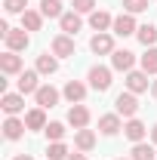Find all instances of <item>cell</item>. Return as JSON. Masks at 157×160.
<instances>
[{"mask_svg": "<svg viewBox=\"0 0 157 160\" xmlns=\"http://www.w3.org/2000/svg\"><path fill=\"white\" fill-rule=\"evenodd\" d=\"M111 71H114V68H105V65H93V68H89V74H86L89 86H93L96 92H108V89H111Z\"/></svg>", "mask_w": 157, "mask_h": 160, "instance_id": "obj_1", "label": "cell"}, {"mask_svg": "<svg viewBox=\"0 0 157 160\" xmlns=\"http://www.w3.org/2000/svg\"><path fill=\"white\" fill-rule=\"evenodd\" d=\"M114 108H117V114H120V117H126V120H129V117H136V114H139V96L126 89V92H120V96H117Z\"/></svg>", "mask_w": 157, "mask_h": 160, "instance_id": "obj_2", "label": "cell"}, {"mask_svg": "<svg viewBox=\"0 0 157 160\" xmlns=\"http://www.w3.org/2000/svg\"><path fill=\"white\" fill-rule=\"evenodd\" d=\"M89 49H93L96 56H111V52L117 49V46H114V34H111V31H99V34H93Z\"/></svg>", "mask_w": 157, "mask_h": 160, "instance_id": "obj_3", "label": "cell"}, {"mask_svg": "<svg viewBox=\"0 0 157 160\" xmlns=\"http://www.w3.org/2000/svg\"><path fill=\"white\" fill-rule=\"evenodd\" d=\"M139 25L136 19L129 16V12H120V16H114V25H111V34L114 37H129V34H136Z\"/></svg>", "mask_w": 157, "mask_h": 160, "instance_id": "obj_4", "label": "cell"}, {"mask_svg": "<svg viewBox=\"0 0 157 160\" xmlns=\"http://www.w3.org/2000/svg\"><path fill=\"white\" fill-rule=\"evenodd\" d=\"M0 108L6 111V117H16L25 111V96L22 92H3L0 96Z\"/></svg>", "mask_w": 157, "mask_h": 160, "instance_id": "obj_5", "label": "cell"}, {"mask_svg": "<svg viewBox=\"0 0 157 160\" xmlns=\"http://www.w3.org/2000/svg\"><path fill=\"white\" fill-rule=\"evenodd\" d=\"M133 65H136V52H129V49H114V52H111V68H114V71L129 74Z\"/></svg>", "mask_w": 157, "mask_h": 160, "instance_id": "obj_6", "label": "cell"}, {"mask_svg": "<svg viewBox=\"0 0 157 160\" xmlns=\"http://www.w3.org/2000/svg\"><path fill=\"white\" fill-rule=\"evenodd\" d=\"M151 74H145V71H136V68H133V71H129V74H126V89H129V92H148V89H151Z\"/></svg>", "mask_w": 157, "mask_h": 160, "instance_id": "obj_7", "label": "cell"}, {"mask_svg": "<svg viewBox=\"0 0 157 160\" xmlns=\"http://www.w3.org/2000/svg\"><path fill=\"white\" fill-rule=\"evenodd\" d=\"M59 89L56 86H49V83H43L37 92H34V102H37V108H56L59 105Z\"/></svg>", "mask_w": 157, "mask_h": 160, "instance_id": "obj_8", "label": "cell"}, {"mask_svg": "<svg viewBox=\"0 0 157 160\" xmlns=\"http://www.w3.org/2000/svg\"><path fill=\"white\" fill-rule=\"evenodd\" d=\"M89 120H93V114H89L86 105H71V108H68V123H71L74 129H86Z\"/></svg>", "mask_w": 157, "mask_h": 160, "instance_id": "obj_9", "label": "cell"}, {"mask_svg": "<svg viewBox=\"0 0 157 160\" xmlns=\"http://www.w3.org/2000/svg\"><path fill=\"white\" fill-rule=\"evenodd\" d=\"M123 136L133 142V145H139V142H145V136H148V126H145L139 117H129L126 123H123Z\"/></svg>", "mask_w": 157, "mask_h": 160, "instance_id": "obj_10", "label": "cell"}, {"mask_svg": "<svg viewBox=\"0 0 157 160\" xmlns=\"http://www.w3.org/2000/svg\"><path fill=\"white\" fill-rule=\"evenodd\" d=\"M3 40H6V49H9V52H22V49H28V43H31V37H28L25 28H13Z\"/></svg>", "mask_w": 157, "mask_h": 160, "instance_id": "obj_11", "label": "cell"}, {"mask_svg": "<svg viewBox=\"0 0 157 160\" xmlns=\"http://www.w3.org/2000/svg\"><path fill=\"white\" fill-rule=\"evenodd\" d=\"M16 86H19L22 96H31V92H37V89H40V71H22L19 80H16Z\"/></svg>", "mask_w": 157, "mask_h": 160, "instance_id": "obj_12", "label": "cell"}, {"mask_svg": "<svg viewBox=\"0 0 157 160\" xmlns=\"http://www.w3.org/2000/svg\"><path fill=\"white\" fill-rule=\"evenodd\" d=\"M53 56H56V59H71V56H74V37H71V34L53 37Z\"/></svg>", "mask_w": 157, "mask_h": 160, "instance_id": "obj_13", "label": "cell"}, {"mask_svg": "<svg viewBox=\"0 0 157 160\" xmlns=\"http://www.w3.org/2000/svg\"><path fill=\"white\" fill-rule=\"evenodd\" d=\"M62 96L71 102V105H83V99H86V83H80V80H68L65 89H62Z\"/></svg>", "mask_w": 157, "mask_h": 160, "instance_id": "obj_14", "label": "cell"}, {"mask_svg": "<svg viewBox=\"0 0 157 160\" xmlns=\"http://www.w3.org/2000/svg\"><path fill=\"white\" fill-rule=\"evenodd\" d=\"M120 129H123V120H120L117 111H114V114H102V117H99V132H102V136H117Z\"/></svg>", "mask_w": 157, "mask_h": 160, "instance_id": "obj_15", "label": "cell"}, {"mask_svg": "<svg viewBox=\"0 0 157 160\" xmlns=\"http://www.w3.org/2000/svg\"><path fill=\"white\" fill-rule=\"evenodd\" d=\"M59 28H62V34H77L80 28H83V19H80V12H74V9H68L65 16L59 19Z\"/></svg>", "mask_w": 157, "mask_h": 160, "instance_id": "obj_16", "label": "cell"}, {"mask_svg": "<svg viewBox=\"0 0 157 160\" xmlns=\"http://www.w3.org/2000/svg\"><path fill=\"white\" fill-rule=\"evenodd\" d=\"M0 71H3L6 77H9V74H22V56L6 49V52L0 56Z\"/></svg>", "mask_w": 157, "mask_h": 160, "instance_id": "obj_17", "label": "cell"}, {"mask_svg": "<svg viewBox=\"0 0 157 160\" xmlns=\"http://www.w3.org/2000/svg\"><path fill=\"white\" fill-rule=\"evenodd\" d=\"M74 148L83 151V154H89V151L96 148V132H93L89 126H86V129H77V132H74Z\"/></svg>", "mask_w": 157, "mask_h": 160, "instance_id": "obj_18", "label": "cell"}, {"mask_svg": "<svg viewBox=\"0 0 157 160\" xmlns=\"http://www.w3.org/2000/svg\"><path fill=\"white\" fill-rule=\"evenodd\" d=\"M111 25H114V16L111 12H105V9H96V12H89V28L93 31H111Z\"/></svg>", "mask_w": 157, "mask_h": 160, "instance_id": "obj_19", "label": "cell"}, {"mask_svg": "<svg viewBox=\"0 0 157 160\" xmlns=\"http://www.w3.org/2000/svg\"><path fill=\"white\" fill-rule=\"evenodd\" d=\"M25 129H28V126H25V120H19V117H6V120H3V136H6L9 142L22 139Z\"/></svg>", "mask_w": 157, "mask_h": 160, "instance_id": "obj_20", "label": "cell"}, {"mask_svg": "<svg viewBox=\"0 0 157 160\" xmlns=\"http://www.w3.org/2000/svg\"><path fill=\"white\" fill-rule=\"evenodd\" d=\"M46 123H49V120H46V108H31V111L25 114V126L34 129V132H37V129H46Z\"/></svg>", "mask_w": 157, "mask_h": 160, "instance_id": "obj_21", "label": "cell"}, {"mask_svg": "<svg viewBox=\"0 0 157 160\" xmlns=\"http://www.w3.org/2000/svg\"><path fill=\"white\" fill-rule=\"evenodd\" d=\"M34 71H40L43 77H49V74H56V71H59V59H56L53 52H43V56H37Z\"/></svg>", "mask_w": 157, "mask_h": 160, "instance_id": "obj_22", "label": "cell"}, {"mask_svg": "<svg viewBox=\"0 0 157 160\" xmlns=\"http://www.w3.org/2000/svg\"><path fill=\"white\" fill-rule=\"evenodd\" d=\"M22 28L25 31H40L43 28V12L40 9H25L22 12Z\"/></svg>", "mask_w": 157, "mask_h": 160, "instance_id": "obj_23", "label": "cell"}, {"mask_svg": "<svg viewBox=\"0 0 157 160\" xmlns=\"http://www.w3.org/2000/svg\"><path fill=\"white\" fill-rule=\"evenodd\" d=\"M136 37H139V43L148 49V46H154L157 43V28L148 22V25H139V31H136Z\"/></svg>", "mask_w": 157, "mask_h": 160, "instance_id": "obj_24", "label": "cell"}, {"mask_svg": "<svg viewBox=\"0 0 157 160\" xmlns=\"http://www.w3.org/2000/svg\"><path fill=\"white\" fill-rule=\"evenodd\" d=\"M40 12H43V19H62L65 16L62 0H40Z\"/></svg>", "mask_w": 157, "mask_h": 160, "instance_id": "obj_25", "label": "cell"}, {"mask_svg": "<svg viewBox=\"0 0 157 160\" xmlns=\"http://www.w3.org/2000/svg\"><path fill=\"white\" fill-rule=\"evenodd\" d=\"M129 160H157L154 145H148V142H139V145H133V157H129Z\"/></svg>", "mask_w": 157, "mask_h": 160, "instance_id": "obj_26", "label": "cell"}, {"mask_svg": "<svg viewBox=\"0 0 157 160\" xmlns=\"http://www.w3.org/2000/svg\"><path fill=\"white\" fill-rule=\"evenodd\" d=\"M68 157H71V151H68L65 142H49V148H46V160H68Z\"/></svg>", "mask_w": 157, "mask_h": 160, "instance_id": "obj_27", "label": "cell"}, {"mask_svg": "<svg viewBox=\"0 0 157 160\" xmlns=\"http://www.w3.org/2000/svg\"><path fill=\"white\" fill-rule=\"evenodd\" d=\"M142 71L145 74H157V46H148L142 56Z\"/></svg>", "mask_w": 157, "mask_h": 160, "instance_id": "obj_28", "label": "cell"}, {"mask_svg": "<svg viewBox=\"0 0 157 160\" xmlns=\"http://www.w3.org/2000/svg\"><path fill=\"white\" fill-rule=\"evenodd\" d=\"M43 132H46V139H49V142H62V139H65V123H59V120H49Z\"/></svg>", "mask_w": 157, "mask_h": 160, "instance_id": "obj_29", "label": "cell"}, {"mask_svg": "<svg viewBox=\"0 0 157 160\" xmlns=\"http://www.w3.org/2000/svg\"><path fill=\"white\" fill-rule=\"evenodd\" d=\"M148 9V0H123V12L136 16V12H145Z\"/></svg>", "mask_w": 157, "mask_h": 160, "instance_id": "obj_30", "label": "cell"}, {"mask_svg": "<svg viewBox=\"0 0 157 160\" xmlns=\"http://www.w3.org/2000/svg\"><path fill=\"white\" fill-rule=\"evenodd\" d=\"M71 9L83 16V12H96L99 6H96V0H74V3H71Z\"/></svg>", "mask_w": 157, "mask_h": 160, "instance_id": "obj_31", "label": "cell"}, {"mask_svg": "<svg viewBox=\"0 0 157 160\" xmlns=\"http://www.w3.org/2000/svg\"><path fill=\"white\" fill-rule=\"evenodd\" d=\"M3 9H6V12H25V9H28V0H3Z\"/></svg>", "mask_w": 157, "mask_h": 160, "instance_id": "obj_32", "label": "cell"}, {"mask_svg": "<svg viewBox=\"0 0 157 160\" xmlns=\"http://www.w3.org/2000/svg\"><path fill=\"white\" fill-rule=\"evenodd\" d=\"M68 160H86V154H83V151H77V154H71Z\"/></svg>", "mask_w": 157, "mask_h": 160, "instance_id": "obj_33", "label": "cell"}, {"mask_svg": "<svg viewBox=\"0 0 157 160\" xmlns=\"http://www.w3.org/2000/svg\"><path fill=\"white\" fill-rule=\"evenodd\" d=\"M151 142H154V145H157V123H154V126H151Z\"/></svg>", "mask_w": 157, "mask_h": 160, "instance_id": "obj_34", "label": "cell"}, {"mask_svg": "<svg viewBox=\"0 0 157 160\" xmlns=\"http://www.w3.org/2000/svg\"><path fill=\"white\" fill-rule=\"evenodd\" d=\"M13 160H34V157H31V154H16Z\"/></svg>", "mask_w": 157, "mask_h": 160, "instance_id": "obj_35", "label": "cell"}, {"mask_svg": "<svg viewBox=\"0 0 157 160\" xmlns=\"http://www.w3.org/2000/svg\"><path fill=\"white\" fill-rule=\"evenodd\" d=\"M151 96L157 99V80H151Z\"/></svg>", "mask_w": 157, "mask_h": 160, "instance_id": "obj_36", "label": "cell"}, {"mask_svg": "<svg viewBox=\"0 0 157 160\" xmlns=\"http://www.w3.org/2000/svg\"><path fill=\"white\" fill-rule=\"evenodd\" d=\"M117 160H126V157H117Z\"/></svg>", "mask_w": 157, "mask_h": 160, "instance_id": "obj_37", "label": "cell"}]
</instances>
